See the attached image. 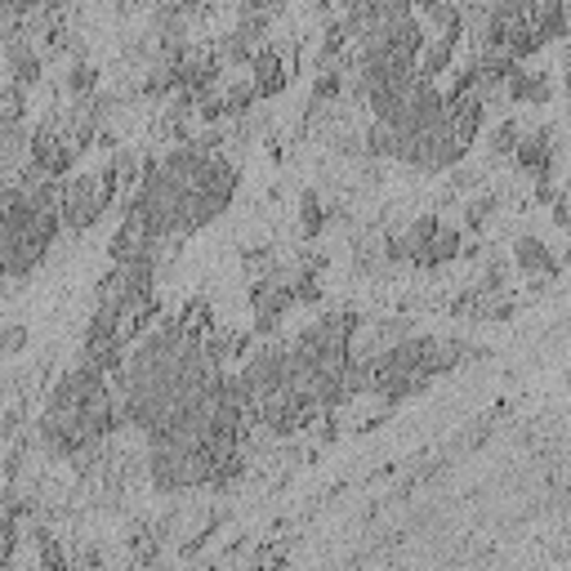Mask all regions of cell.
Returning a JSON list of instances; mask_svg holds the SVG:
<instances>
[{"mask_svg": "<svg viewBox=\"0 0 571 571\" xmlns=\"http://www.w3.org/2000/svg\"><path fill=\"white\" fill-rule=\"evenodd\" d=\"M224 380V357H214L197 331L175 322L130 348V357L121 362L116 402L143 438H157L166 428L192 419Z\"/></svg>", "mask_w": 571, "mask_h": 571, "instance_id": "6da1fadb", "label": "cell"}, {"mask_svg": "<svg viewBox=\"0 0 571 571\" xmlns=\"http://www.w3.org/2000/svg\"><path fill=\"white\" fill-rule=\"evenodd\" d=\"M237 197V166L220 153V143H183L143 175L125 220L157 255L175 242L192 237L210 220L233 205Z\"/></svg>", "mask_w": 571, "mask_h": 571, "instance_id": "7a4b0ae2", "label": "cell"}, {"mask_svg": "<svg viewBox=\"0 0 571 571\" xmlns=\"http://www.w3.org/2000/svg\"><path fill=\"white\" fill-rule=\"evenodd\" d=\"M116 415H121V402L108 389V371H99L94 362H86V357H81V362L54 384L36 428H41L45 451L81 456V451H90L94 443H103L112 434Z\"/></svg>", "mask_w": 571, "mask_h": 571, "instance_id": "3957f363", "label": "cell"}, {"mask_svg": "<svg viewBox=\"0 0 571 571\" xmlns=\"http://www.w3.org/2000/svg\"><path fill=\"white\" fill-rule=\"evenodd\" d=\"M464 352H473V344H464V339L402 335V339L367 352V393H376L384 402L415 398V393H424L428 384H434L438 376H447L451 367H460Z\"/></svg>", "mask_w": 571, "mask_h": 571, "instance_id": "277c9868", "label": "cell"}, {"mask_svg": "<svg viewBox=\"0 0 571 571\" xmlns=\"http://www.w3.org/2000/svg\"><path fill=\"white\" fill-rule=\"evenodd\" d=\"M233 380H237V398H242L246 424L272 428V434H291V428H300V424L317 411V406L304 398L300 380H295V367H291V352H286V339H281V344H264Z\"/></svg>", "mask_w": 571, "mask_h": 571, "instance_id": "5b68a950", "label": "cell"}, {"mask_svg": "<svg viewBox=\"0 0 571 571\" xmlns=\"http://www.w3.org/2000/svg\"><path fill=\"white\" fill-rule=\"evenodd\" d=\"M108 201H112V183L103 175H77V179L58 183V220L71 233H81V228L99 224V214L108 210Z\"/></svg>", "mask_w": 571, "mask_h": 571, "instance_id": "8992f818", "label": "cell"}, {"mask_svg": "<svg viewBox=\"0 0 571 571\" xmlns=\"http://www.w3.org/2000/svg\"><path fill=\"white\" fill-rule=\"evenodd\" d=\"M514 161H518V170H527V175H536V179H549V175L558 170V134H553V125H540V130H531V134H518Z\"/></svg>", "mask_w": 571, "mask_h": 571, "instance_id": "52a82bcc", "label": "cell"}, {"mask_svg": "<svg viewBox=\"0 0 571 571\" xmlns=\"http://www.w3.org/2000/svg\"><path fill=\"white\" fill-rule=\"evenodd\" d=\"M27 125H23V108H5L0 112V170H10L23 153H27Z\"/></svg>", "mask_w": 571, "mask_h": 571, "instance_id": "ba28073f", "label": "cell"}, {"mask_svg": "<svg viewBox=\"0 0 571 571\" xmlns=\"http://www.w3.org/2000/svg\"><path fill=\"white\" fill-rule=\"evenodd\" d=\"M514 259H518V268H523L527 277H540V281H553V277H558V259H553V250H549L540 237H523V242L514 246Z\"/></svg>", "mask_w": 571, "mask_h": 571, "instance_id": "9c48e42d", "label": "cell"}, {"mask_svg": "<svg viewBox=\"0 0 571 571\" xmlns=\"http://www.w3.org/2000/svg\"><path fill=\"white\" fill-rule=\"evenodd\" d=\"M250 90H255V99L259 94H277L281 86H286V71H281V58L272 54V49H259L255 58H250Z\"/></svg>", "mask_w": 571, "mask_h": 571, "instance_id": "30bf717a", "label": "cell"}, {"mask_svg": "<svg viewBox=\"0 0 571 571\" xmlns=\"http://www.w3.org/2000/svg\"><path fill=\"white\" fill-rule=\"evenodd\" d=\"M505 90H510V99H518V103H545V99H549V77H545V71H523V67H514L510 77H505Z\"/></svg>", "mask_w": 571, "mask_h": 571, "instance_id": "8fae6325", "label": "cell"}, {"mask_svg": "<svg viewBox=\"0 0 571 571\" xmlns=\"http://www.w3.org/2000/svg\"><path fill=\"white\" fill-rule=\"evenodd\" d=\"M456 255H460V233L438 228V233H434V242H428V246L415 255V268H443V264H451Z\"/></svg>", "mask_w": 571, "mask_h": 571, "instance_id": "7c38bea8", "label": "cell"}, {"mask_svg": "<svg viewBox=\"0 0 571 571\" xmlns=\"http://www.w3.org/2000/svg\"><path fill=\"white\" fill-rule=\"evenodd\" d=\"M300 228H304V237H317L322 228H326V205H322V192L317 188H304V197H300Z\"/></svg>", "mask_w": 571, "mask_h": 571, "instance_id": "4fadbf2b", "label": "cell"}, {"mask_svg": "<svg viewBox=\"0 0 571 571\" xmlns=\"http://www.w3.org/2000/svg\"><path fill=\"white\" fill-rule=\"evenodd\" d=\"M67 90H71V99L94 94V90H99V67H94V63H71V71H67Z\"/></svg>", "mask_w": 571, "mask_h": 571, "instance_id": "5bb4252c", "label": "cell"}, {"mask_svg": "<svg viewBox=\"0 0 571 571\" xmlns=\"http://www.w3.org/2000/svg\"><path fill=\"white\" fill-rule=\"evenodd\" d=\"M518 125L514 121H505V125H495L491 130V157H514V143H518Z\"/></svg>", "mask_w": 571, "mask_h": 571, "instance_id": "9a60e30c", "label": "cell"}, {"mask_svg": "<svg viewBox=\"0 0 571 571\" xmlns=\"http://www.w3.org/2000/svg\"><path fill=\"white\" fill-rule=\"evenodd\" d=\"M23 348H27V326L23 322L0 326V357H19Z\"/></svg>", "mask_w": 571, "mask_h": 571, "instance_id": "2e32d148", "label": "cell"}, {"mask_svg": "<svg viewBox=\"0 0 571 571\" xmlns=\"http://www.w3.org/2000/svg\"><path fill=\"white\" fill-rule=\"evenodd\" d=\"M486 210H495V197H482V201H473V205L464 210V214H469V224H473V228H478V224L486 220Z\"/></svg>", "mask_w": 571, "mask_h": 571, "instance_id": "e0dca14e", "label": "cell"}]
</instances>
